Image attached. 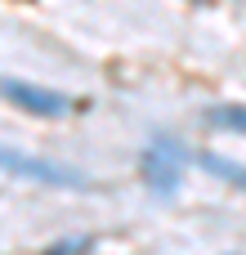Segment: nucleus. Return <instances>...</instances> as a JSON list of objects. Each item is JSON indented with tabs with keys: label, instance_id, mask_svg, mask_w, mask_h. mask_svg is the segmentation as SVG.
Listing matches in <instances>:
<instances>
[{
	"label": "nucleus",
	"instance_id": "obj_5",
	"mask_svg": "<svg viewBox=\"0 0 246 255\" xmlns=\"http://www.w3.org/2000/svg\"><path fill=\"white\" fill-rule=\"evenodd\" d=\"M143 170H148V179H152L161 193H170V188H175V170L161 161V148H152V152L143 157Z\"/></svg>",
	"mask_w": 246,
	"mask_h": 255
},
{
	"label": "nucleus",
	"instance_id": "obj_4",
	"mask_svg": "<svg viewBox=\"0 0 246 255\" xmlns=\"http://www.w3.org/2000/svg\"><path fill=\"white\" fill-rule=\"evenodd\" d=\"M206 121L215 130H229V134H246V108H211Z\"/></svg>",
	"mask_w": 246,
	"mask_h": 255
},
{
	"label": "nucleus",
	"instance_id": "obj_2",
	"mask_svg": "<svg viewBox=\"0 0 246 255\" xmlns=\"http://www.w3.org/2000/svg\"><path fill=\"white\" fill-rule=\"evenodd\" d=\"M0 99H9L18 112H31V117H67L76 108L67 94L31 85V81H13V76H0Z\"/></svg>",
	"mask_w": 246,
	"mask_h": 255
},
{
	"label": "nucleus",
	"instance_id": "obj_6",
	"mask_svg": "<svg viewBox=\"0 0 246 255\" xmlns=\"http://www.w3.org/2000/svg\"><path fill=\"white\" fill-rule=\"evenodd\" d=\"M45 255H85V242H58V247H49Z\"/></svg>",
	"mask_w": 246,
	"mask_h": 255
},
{
	"label": "nucleus",
	"instance_id": "obj_1",
	"mask_svg": "<svg viewBox=\"0 0 246 255\" xmlns=\"http://www.w3.org/2000/svg\"><path fill=\"white\" fill-rule=\"evenodd\" d=\"M0 170L4 175H18V179H31V184H54V188H85V175L72 170V166H58V161H45V157H31L22 148H9L0 143Z\"/></svg>",
	"mask_w": 246,
	"mask_h": 255
},
{
	"label": "nucleus",
	"instance_id": "obj_3",
	"mask_svg": "<svg viewBox=\"0 0 246 255\" xmlns=\"http://www.w3.org/2000/svg\"><path fill=\"white\" fill-rule=\"evenodd\" d=\"M202 166H206L211 175H220V179L246 188V166H238V161H229V157H220V152H202Z\"/></svg>",
	"mask_w": 246,
	"mask_h": 255
}]
</instances>
